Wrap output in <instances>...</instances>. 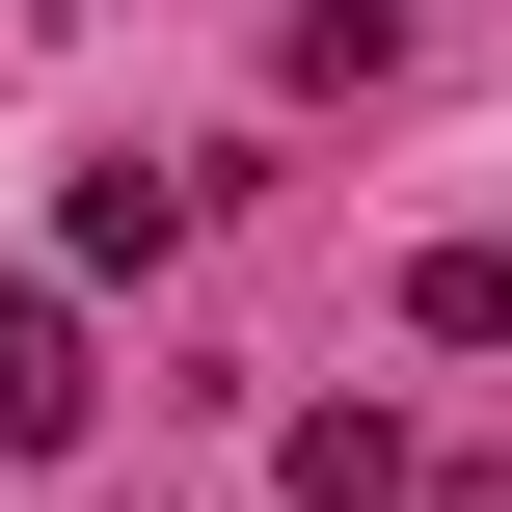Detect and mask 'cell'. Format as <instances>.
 <instances>
[{"instance_id": "6da1fadb", "label": "cell", "mask_w": 512, "mask_h": 512, "mask_svg": "<svg viewBox=\"0 0 512 512\" xmlns=\"http://www.w3.org/2000/svg\"><path fill=\"white\" fill-rule=\"evenodd\" d=\"M108 432V351H81V297H0V459H81Z\"/></svg>"}, {"instance_id": "7a4b0ae2", "label": "cell", "mask_w": 512, "mask_h": 512, "mask_svg": "<svg viewBox=\"0 0 512 512\" xmlns=\"http://www.w3.org/2000/svg\"><path fill=\"white\" fill-rule=\"evenodd\" d=\"M405 324H432V351H512V243H432V270H405Z\"/></svg>"}]
</instances>
